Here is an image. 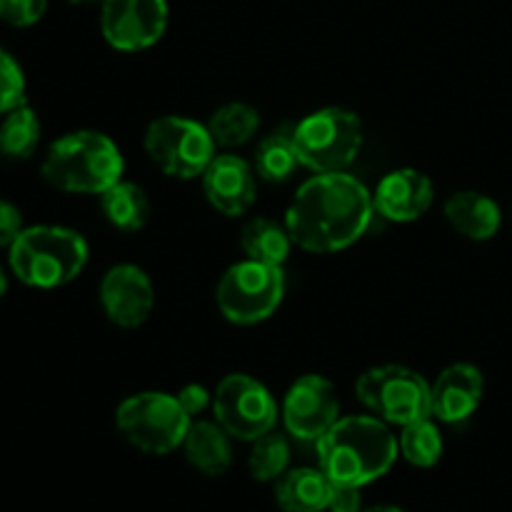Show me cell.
Listing matches in <instances>:
<instances>
[{
    "label": "cell",
    "instance_id": "603a6c76",
    "mask_svg": "<svg viewBox=\"0 0 512 512\" xmlns=\"http://www.w3.org/2000/svg\"><path fill=\"white\" fill-rule=\"evenodd\" d=\"M43 125H40L38 113L28 103L10 110L0 120V155L5 160H28L40 145Z\"/></svg>",
    "mask_w": 512,
    "mask_h": 512
},
{
    "label": "cell",
    "instance_id": "4316f807",
    "mask_svg": "<svg viewBox=\"0 0 512 512\" xmlns=\"http://www.w3.org/2000/svg\"><path fill=\"white\" fill-rule=\"evenodd\" d=\"M25 93H28V83H25L23 65L8 48L0 45V115L25 105Z\"/></svg>",
    "mask_w": 512,
    "mask_h": 512
},
{
    "label": "cell",
    "instance_id": "cb8c5ba5",
    "mask_svg": "<svg viewBox=\"0 0 512 512\" xmlns=\"http://www.w3.org/2000/svg\"><path fill=\"white\" fill-rule=\"evenodd\" d=\"M210 135H213L215 145L223 148H240V145L250 143L260 128V113L248 103H225L210 115L208 123Z\"/></svg>",
    "mask_w": 512,
    "mask_h": 512
},
{
    "label": "cell",
    "instance_id": "7402d4cb",
    "mask_svg": "<svg viewBox=\"0 0 512 512\" xmlns=\"http://www.w3.org/2000/svg\"><path fill=\"white\" fill-rule=\"evenodd\" d=\"M298 145H295V135L290 125L273 130L265 135L255 150V173L265 183H285L293 178L295 170L300 168Z\"/></svg>",
    "mask_w": 512,
    "mask_h": 512
},
{
    "label": "cell",
    "instance_id": "f1b7e54d",
    "mask_svg": "<svg viewBox=\"0 0 512 512\" xmlns=\"http://www.w3.org/2000/svg\"><path fill=\"white\" fill-rule=\"evenodd\" d=\"M23 213L18 205L0 198V248H10L20 233H23Z\"/></svg>",
    "mask_w": 512,
    "mask_h": 512
},
{
    "label": "cell",
    "instance_id": "52a82bcc",
    "mask_svg": "<svg viewBox=\"0 0 512 512\" xmlns=\"http://www.w3.org/2000/svg\"><path fill=\"white\" fill-rule=\"evenodd\" d=\"M355 395L360 403L388 425L418 423L433 418V393L430 383L408 365H378L355 380Z\"/></svg>",
    "mask_w": 512,
    "mask_h": 512
},
{
    "label": "cell",
    "instance_id": "ba28073f",
    "mask_svg": "<svg viewBox=\"0 0 512 512\" xmlns=\"http://www.w3.org/2000/svg\"><path fill=\"white\" fill-rule=\"evenodd\" d=\"M285 298V273L278 265L240 260L218 280L215 303L233 325H258L280 308Z\"/></svg>",
    "mask_w": 512,
    "mask_h": 512
},
{
    "label": "cell",
    "instance_id": "2e32d148",
    "mask_svg": "<svg viewBox=\"0 0 512 512\" xmlns=\"http://www.w3.org/2000/svg\"><path fill=\"white\" fill-rule=\"evenodd\" d=\"M433 418L440 423L458 425L473 418L485 395V378L480 368L470 363H453L438 375L433 385Z\"/></svg>",
    "mask_w": 512,
    "mask_h": 512
},
{
    "label": "cell",
    "instance_id": "4fadbf2b",
    "mask_svg": "<svg viewBox=\"0 0 512 512\" xmlns=\"http://www.w3.org/2000/svg\"><path fill=\"white\" fill-rule=\"evenodd\" d=\"M98 298L110 323L123 330L140 328L155 308L153 280L133 263L113 265L100 280Z\"/></svg>",
    "mask_w": 512,
    "mask_h": 512
},
{
    "label": "cell",
    "instance_id": "5b68a950",
    "mask_svg": "<svg viewBox=\"0 0 512 512\" xmlns=\"http://www.w3.org/2000/svg\"><path fill=\"white\" fill-rule=\"evenodd\" d=\"M300 163L313 173H345L363 148V120L340 105L305 115L293 128Z\"/></svg>",
    "mask_w": 512,
    "mask_h": 512
},
{
    "label": "cell",
    "instance_id": "ac0fdd59",
    "mask_svg": "<svg viewBox=\"0 0 512 512\" xmlns=\"http://www.w3.org/2000/svg\"><path fill=\"white\" fill-rule=\"evenodd\" d=\"M333 483L320 468L285 470L275 485V500L283 512H323L328 510Z\"/></svg>",
    "mask_w": 512,
    "mask_h": 512
},
{
    "label": "cell",
    "instance_id": "1f68e13d",
    "mask_svg": "<svg viewBox=\"0 0 512 512\" xmlns=\"http://www.w3.org/2000/svg\"><path fill=\"white\" fill-rule=\"evenodd\" d=\"M365 512H405V510L395 508V505H375V508H368Z\"/></svg>",
    "mask_w": 512,
    "mask_h": 512
},
{
    "label": "cell",
    "instance_id": "83f0119b",
    "mask_svg": "<svg viewBox=\"0 0 512 512\" xmlns=\"http://www.w3.org/2000/svg\"><path fill=\"white\" fill-rule=\"evenodd\" d=\"M48 10V0H0V20L13 28H30Z\"/></svg>",
    "mask_w": 512,
    "mask_h": 512
},
{
    "label": "cell",
    "instance_id": "7a4b0ae2",
    "mask_svg": "<svg viewBox=\"0 0 512 512\" xmlns=\"http://www.w3.org/2000/svg\"><path fill=\"white\" fill-rule=\"evenodd\" d=\"M320 470L333 485H363L383 478L398 458V438L378 415H348L318 440Z\"/></svg>",
    "mask_w": 512,
    "mask_h": 512
},
{
    "label": "cell",
    "instance_id": "9a60e30c",
    "mask_svg": "<svg viewBox=\"0 0 512 512\" xmlns=\"http://www.w3.org/2000/svg\"><path fill=\"white\" fill-rule=\"evenodd\" d=\"M433 198V180L415 168L390 170L373 190L375 213L390 223H413L423 218Z\"/></svg>",
    "mask_w": 512,
    "mask_h": 512
},
{
    "label": "cell",
    "instance_id": "3957f363",
    "mask_svg": "<svg viewBox=\"0 0 512 512\" xmlns=\"http://www.w3.org/2000/svg\"><path fill=\"white\" fill-rule=\"evenodd\" d=\"M45 183L73 195H103L123 180L125 158L115 140L98 130H73L60 135L40 165Z\"/></svg>",
    "mask_w": 512,
    "mask_h": 512
},
{
    "label": "cell",
    "instance_id": "4dcf8cb0",
    "mask_svg": "<svg viewBox=\"0 0 512 512\" xmlns=\"http://www.w3.org/2000/svg\"><path fill=\"white\" fill-rule=\"evenodd\" d=\"M360 488L353 485H333L328 512H360Z\"/></svg>",
    "mask_w": 512,
    "mask_h": 512
},
{
    "label": "cell",
    "instance_id": "f546056e",
    "mask_svg": "<svg viewBox=\"0 0 512 512\" xmlns=\"http://www.w3.org/2000/svg\"><path fill=\"white\" fill-rule=\"evenodd\" d=\"M175 398H178L180 408H183L190 418L205 413L208 405H213V393H210L205 385H198V383H190L185 385V388H180V393L175 395Z\"/></svg>",
    "mask_w": 512,
    "mask_h": 512
},
{
    "label": "cell",
    "instance_id": "e0dca14e",
    "mask_svg": "<svg viewBox=\"0 0 512 512\" xmlns=\"http://www.w3.org/2000/svg\"><path fill=\"white\" fill-rule=\"evenodd\" d=\"M443 213L455 233H460L468 240H475V243L493 240L498 235L500 225H503L500 205L490 195L478 193V190L453 193L445 200Z\"/></svg>",
    "mask_w": 512,
    "mask_h": 512
},
{
    "label": "cell",
    "instance_id": "d6a6232c",
    "mask_svg": "<svg viewBox=\"0 0 512 512\" xmlns=\"http://www.w3.org/2000/svg\"><path fill=\"white\" fill-rule=\"evenodd\" d=\"M5 290H8V275H5L3 265H0V298L5 295Z\"/></svg>",
    "mask_w": 512,
    "mask_h": 512
},
{
    "label": "cell",
    "instance_id": "d4e9b609",
    "mask_svg": "<svg viewBox=\"0 0 512 512\" xmlns=\"http://www.w3.org/2000/svg\"><path fill=\"white\" fill-rule=\"evenodd\" d=\"M400 455L415 468H433L443 458V435L430 418L405 425L398 440Z\"/></svg>",
    "mask_w": 512,
    "mask_h": 512
},
{
    "label": "cell",
    "instance_id": "8fae6325",
    "mask_svg": "<svg viewBox=\"0 0 512 512\" xmlns=\"http://www.w3.org/2000/svg\"><path fill=\"white\" fill-rule=\"evenodd\" d=\"M168 30V0H103L100 33L110 48L138 53L158 43Z\"/></svg>",
    "mask_w": 512,
    "mask_h": 512
},
{
    "label": "cell",
    "instance_id": "6da1fadb",
    "mask_svg": "<svg viewBox=\"0 0 512 512\" xmlns=\"http://www.w3.org/2000/svg\"><path fill=\"white\" fill-rule=\"evenodd\" d=\"M375 215L373 193L350 173H315L285 210L290 240L305 253H338L358 243Z\"/></svg>",
    "mask_w": 512,
    "mask_h": 512
},
{
    "label": "cell",
    "instance_id": "484cf974",
    "mask_svg": "<svg viewBox=\"0 0 512 512\" xmlns=\"http://www.w3.org/2000/svg\"><path fill=\"white\" fill-rule=\"evenodd\" d=\"M290 463V445L285 440V435L265 433L263 438L253 440V450H250L248 468L250 475L260 483H270V480H278L280 475L288 470Z\"/></svg>",
    "mask_w": 512,
    "mask_h": 512
},
{
    "label": "cell",
    "instance_id": "9c48e42d",
    "mask_svg": "<svg viewBox=\"0 0 512 512\" xmlns=\"http://www.w3.org/2000/svg\"><path fill=\"white\" fill-rule=\"evenodd\" d=\"M145 153L168 178L193 180L215 158V140L208 125L185 115L155 118L145 130Z\"/></svg>",
    "mask_w": 512,
    "mask_h": 512
},
{
    "label": "cell",
    "instance_id": "5bb4252c",
    "mask_svg": "<svg viewBox=\"0 0 512 512\" xmlns=\"http://www.w3.org/2000/svg\"><path fill=\"white\" fill-rule=\"evenodd\" d=\"M255 168L240 155L223 153L215 155L205 173L203 193L208 203L225 218H238L245 215L255 203Z\"/></svg>",
    "mask_w": 512,
    "mask_h": 512
},
{
    "label": "cell",
    "instance_id": "277c9868",
    "mask_svg": "<svg viewBox=\"0 0 512 512\" xmlns=\"http://www.w3.org/2000/svg\"><path fill=\"white\" fill-rule=\"evenodd\" d=\"M88 258V240L65 225H30L8 248V263L15 278L38 290L73 283L85 270Z\"/></svg>",
    "mask_w": 512,
    "mask_h": 512
},
{
    "label": "cell",
    "instance_id": "ffe728a7",
    "mask_svg": "<svg viewBox=\"0 0 512 512\" xmlns=\"http://www.w3.org/2000/svg\"><path fill=\"white\" fill-rule=\"evenodd\" d=\"M240 248H243L248 260L283 268L290 255V248H293V240H290L285 223L258 215V218L248 220L243 230H240Z\"/></svg>",
    "mask_w": 512,
    "mask_h": 512
},
{
    "label": "cell",
    "instance_id": "8992f818",
    "mask_svg": "<svg viewBox=\"0 0 512 512\" xmlns=\"http://www.w3.org/2000/svg\"><path fill=\"white\" fill-rule=\"evenodd\" d=\"M190 423L193 418L180 408L178 398L160 390L130 395L115 410V425L123 438L148 455H168L178 450Z\"/></svg>",
    "mask_w": 512,
    "mask_h": 512
},
{
    "label": "cell",
    "instance_id": "30bf717a",
    "mask_svg": "<svg viewBox=\"0 0 512 512\" xmlns=\"http://www.w3.org/2000/svg\"><path fill=\"white\" fill-rule=\"evenodd\" d=\"M215 423L235 440L253 443L278 425V403L260 380L230 373L213 393Z\"/></svg>",
    "mask_w": 512,
    "mask_h": 512
},
{
    "label": "cell",
    "instance_id": "7c38bea8",
    "mask_svg": "<svg viewBox=\"0 0 512 512\" xmlns=\"http://www.w3.org/2000/svg\"><path fill=\"white\" fill-rule=\"evenodd\" d=\"M340 415V400L333 383L323 375H303L290 385L283 400V423L293 438L318 443Z\"/></svg>",
    "mask_w": 512,
    "mask_h": 512
},
{
    "label": "cell",
    "instance_id": "d6986e66",
    "mask_svg": "<svg viewBox=\"0 0 512 512\" xmlns=\"http://www.w3.org/2000/svg\"><path fill=\"white\" fill-rule=\"evenodd\" d=\"M188 463L208 478H218L233 463V445L230 435L210 420H193L183 440Z\"/></svg>",
    "mask_w": 512,
    "mask_h": 512
},
{
    "label": "cell",
    "instance_id": "836d02e7",
    "mask_svg": "<svg viewBox=\"0 0 512 512\" xmlns=\"http://www.w3.org/2000/svg\"><path fill=\"white\" fill-rule=\"evenodd\" d=\"M75 5H85V3H103V0H70Z\"/></svg>",
    "mask_w": 512,
    "mask_h": 512
},
{
    "label": "cell",
    "instance_id": "44dd1931",
    "mask_svg": "<svg viewBox=\"0 0 512 512\" xmlns=\"http://www.w3.org/2000/svg\"><path fill=\"white\" fill-rule=\"evenodd\" d=\"M100 210L113 228L123 233L143 230L150 220V200L140 185L118 180L100 195Z\"/></svg>",
    "mask_w": 512,
    "mask_h": 512
}]
</instances>
